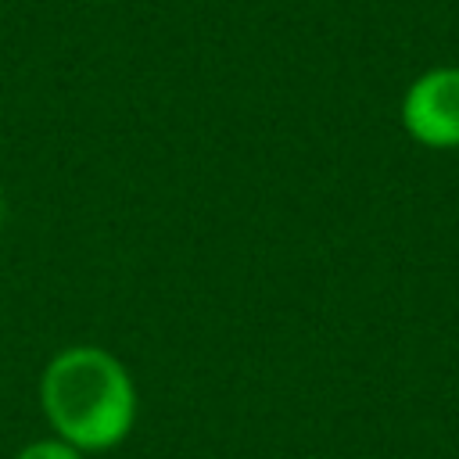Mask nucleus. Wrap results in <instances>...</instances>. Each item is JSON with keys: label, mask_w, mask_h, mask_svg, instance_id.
Instances as JSON below:
<instances>
[{"label": "nucleus", "mask_w": 459, "mask_h": 459, "mask_svg": "<svg viewBox=\"0 0 459 459\" xmlns=\"http://www.w3.org/2000/svg\"><path fill=\"white\" fill-rule=\"evenodd\" d=\"M39 405L54 434L82 452L122 445L140 409L133 373L100 344L61 348L39 377Z\"/></svg>", "instance_id": "nucleus-1"}, {"label": "nucleus", "mask_w": 459, "mask_h": 459, "mask_svg": "<svg viewBox=\"0 0 459 459\" xmlns=\"http://www.w3.org/2000/svg\"><path fill=\"white\" fill-rule=\"evenodd\" d=\"M402 129L430 151L459 147V65H437L420 72L398 108Z\"/></svg>", "instance_id": "nucleus-2"}, {"label": "nucleus", "mask_w": 459, "mask_h": 459, "mask_svg": "<svg viewBox=\"0 0 459 459\" xmlns=\"http://www.w3.org/2000/svg\"><path fill=\"white\" fill-rule=\"evenodd\" d=\"M14 459H86V452L82 448H75V445H68L65 437H39V441H32V445H25Z\"/></svg>", "instance_id": "nucleus-3"}, {"label": "nucleus", "mask_w": 459, "mask_h": 459, "mask_svg": "<svg viewBox=\"0 0 459 459\" xmlns=\"http://www.w3.org/2000/svg\"><path fill=\"white\" fill-rule=\"evenodd\" d=\"M0 219H4V194H0Z\"/></svg>", "instance_id": "nucleus-4"}]
</instances>
